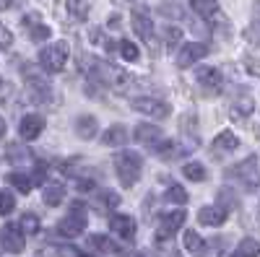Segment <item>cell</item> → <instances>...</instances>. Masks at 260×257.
<instances>
[{
  "label": "cell",
  "instance_id": "cell-1",
  "mask_svg": "<svg viewBox=\"0 0 260 257\" xmlns=\"http://www.w3.org/2000/svg\"><path fill=\"white\" fill-rule=\"evenodd\" d=\"M89 68H94L91 70V76L94 78H99L104 86H110V89H115L117 94H122L125 89L133 81H130V76L122 70V68H117V65H110V62H104V60H89Z\"/></svg>",
  "mask_w": 260,
  "mask_h": 257
},
{
  "label": "cell",
  "instance_id": "cell-2",
  "mask_svg": "<svg viewBox=\"0 0 260 257\" xmlns=\"http://www.w3.org/2000/svg\"><path fill=\"white\" fill-rule=\"evenodd\" d=\"M141 169H143V159L136 151H120L115 154V171H117V179L122 187H133L141 177Z\"/></svg>",
  "mask_w": 260,
  "mask_h": 257
},
{
  "label": "cell",
  "instance_id": "cell-3",
  "mask_svg": "<svg viewBox=\"0 0 260 257\" xmlns=\"http://www.w3.org/2000/svg\"><path fill=\"white\" fill-rule=\"evenodd\" d=\"M226 177L234 179V182H240L247 192H255L260 187V169H257V159L255 156H247L245 161L240 164H234L226 169Z\"/></svg>",
  "mask_w": 260,
  "mask_h": 257
},
{
  "label": "cell",
  "instance_id": "cell-4",
  "mask_svg": "<svg viewBox=\"0 0 260 257\" xmlns=\"http://www.w3.org/2000/svg\"><path fill=\"white\" fill-rule=\"evenodd\" d=\"M190 6H192V11L198 13L211 29L226 34L229 21H226V16L221 13V8H219V3H216V0H190Z\"/></svg>",
  "mask_w": 260,
  "mask_h": 257
},
{
  "label": "cell",
  "instance_id": "cell-5",
  "mask_svg": "<svg viewBox=\"0 0 260 257\" xmlns=\"http://www.w3.org/2000/svg\"><path fill=\"white\" fill-rule=\"evenodd\" d=\"M68 62V45L65 42H52L39 52V65L45 73H60Z\"/></svg>",
  "mask_w": 260,
  "mask_h": 257
},
{
  "label": "cell",
  "instance_id": "cell-6",
  "mask_svg": "<svg viewBox=\"0 0 260 257\" xmlns=\"http://www.w3.org/2000/svg\"><path fill=\"white\" fill-rule=\"evenodd\" d=\"M24 81H26L29 96H31L37 104H47V101L52 99V86L42 78V73H34L31 65H24Z\"/></svg>",
  "mask_w": 260,
  "mask_h": 257
},
{
  "label": "cell",
  "instance_id": "cell-7",
  "mask_svg": "<svg viewBox=\"0 0 260 257\" xmlns=\"http://www.w3.org/2000/svg\"><path fill=\"white\" fill-rule=\"evenodd\" d=\"M185 218H187L185 210H167V213H161L159 224H156V239H159V242L172 239V237H175V234L182 229Z\"/></svg>",
  "mask_w": 260,
  "mask_h": 257
},
{
  "label": "cell",
  "instance_id": "cell-8",
  "mask_svg": "<svg viewBox=\"0 0 260 257\" xmlns=\"http://www.w3.org/2000/svg\"><path fill=\"white\" fill-rule=\"evenodd\" d=\"M130 106H133L136 112L148 115V117H156V120H164V117H169V112H172L167 101H161V99H151V96L133 99V101H130Z\"/></svg>",
  "mask_w": 260,
  "mask_h": 257
},
{
  "label": "cell",
  "instance_id": "cell-9",
  "mask_svg": "<svg viewBox=\"0 0 260 257\" xmlns=\"http://www.w3.org/2000/svg\"><path fill=\"white\" fill-rule=\"evenodd\" d=\"M83 229H86V213H83L81 205L76 203V205H73V213H68V216L57 224V231L62 234V237L73 239V237H78V234H83Z\"/></svg>",
  "mask_w": 260,
  "mask_h": 257
},
{
  "label": "cell",
  "instance_id": "cell-10",
  "mask_svg": "<svg viewBox=\"0 0 260 257\" xmlns=\"http://www.w3.org/2000/svg\"><path fill=\"white\" fill-rule=\"evenodd\" d=\"M195 81L206 94H221L224 89V76L219 68H198L195 70Z\"/></svg>",
  "mask_w": 260,
  "mask_h": 257
},
{
  "label": "cell",
  "instance_id": "cell-11",
  "mask_svg": "<svg viewBox=\"0 0 260 257\" xmlns=\"http://www.w3.org/2000/svg\"><path fill=\"white\" fill-rule=\"evenodd\" d=\"M208 45H203V42H190V45H182L177 50V68H190L195 65L198 60H203L208 55Z\"/></svg>",
  "mask_w": 260,
  "mask_h": 257
},
{
  "label": "cell",
  "instance_id": "cell-12",
  "mask_svg": "<svg viewBox=\"0 0 260 257\" xmlns=\"http://www.w3.org/2000/svg\"><path fill=\"white\" fill-rule=\"evenodd\" d=\"M136 218L133 216H122V213H115V216H110V231L115 234V237L125 239V242H133L136 237Z\"/></svg>",
  "mask_w": 260,
  "mask_h": 257
},
{
  "label": "cell",
  "instance_id": "cell-13",
  "mask_svg": "<svg viewBox=\"0 0 260 257\" xmlns=\"http://www.w3.org/2000/svg\"><path fill=\"white\" fill-rule=\"evenodd\" d=\"M0 244H3L8 252L18 254V252H24L26 242H24V231H21L16 224H6L3 231H0Z\"/></svg>",
  "mask_w": 260,
  "mask_h": 257
},
{
  "label": "cell",
  "instance_id": "cell-14",
  "mask_svg": "<svg viewBox=\"0 0 260 257\" xmlns=\"http://www.w3.org/2000/svg\"><path fill=\"white\" fill-rule=\"evenodd\" d=\"M133 138H136L138 143L148 145V148H156V145L164 140V133H161V127H156V125H151V122H141V125H136Z\"/></svg>",
  "mask_w": 260,
  "mask_h": 257
},
{
  "label": "cell",
  "instance_id": "cell-15",
  "mask_svg": "<svg viewBox=\"0 0 260 257\" xmlns=\"http://www.w3.org/2000/svg\"><path fill=\"white\" fill-rule=\"evenodd\" d=\"M42 130H45V117L42 115H26V117H21V122H18V133H21L24 140L39 138Z\"/></svg>",
  "mask_w": 260,
  "mask_h": 257
},
{
  "label": "cell",
  "instance_id": "cell-16",
  "mask_svg": "<svg viewBox=\"0 0 260 257\" xmlns=\"http://www.w3.org/2000/svg\"><path fill=\"white\" fill-rule=\"evenodd\" d=\"M237 148H240V138H237L234 133H229V130H224V133H219V135L213 138L211 154H213V156H224V154L237 151Z\"/></svg>",
  "mask_w": 260,
  "mask_h": 257
},
{
  "label": "cell",
  "instance_id": "cell-17",
  "mask_svg": "<svg viewBox=\"0 0 260 257\" xmlns=\"http://www.w3.org/2000/svg\"><path fill=\"white\" fill-rule=\"evenodd\" d=\"M133 29H136V34L146 42L148 47H156L154 24H151V18H148V16H143V13H133Z\"/></svg>",
  "mask_w": 260,
  "mask_h": 257
},
{
  "label": "cell",
  "instance_id": "cell-18",
  "mask_svg": "<svg viewBox=\"0 0 260 257\" xmlns=\"http://www.w3.org/2000/svg\"><path fill=\"white\" fill-rule=\"evenodd\" d=\"M198 221L203 226H221L226 221V210L221 205H203L198 210Z\"/></svg>",
  "mask_w": 260,
  "mask_h": 257
},
{
  "label": "cell",
  "instance_id": "cell-19",
  "mask_svg": "<svg viewBox=\"0 0 260 257\" xmlns=\"http://www.w3.org/2000/svg\"><path fill=\"white\" fill-rule=\"evenodd\" d=\"M185 249H187L192 257H208V254H211V252H208L206 239L201 237L198 231H192V229H187V231H185Z\"/></svg>",
  "mask_w": 260,
  "mask_h": 257
},
{
  "label": "cell",
  "instance_id": "cell-20",
  "mask_svg": "<svg viewBox=\"0 0 260 257\" xmlns=\"http://www.w3.org/2000/svg\"><path fill=\"white\" fill-rule=\"evenodd\" d=\"M252 109H255V101H252V96H250L247 91H240V94L232 99V117L245 120Z\"/></svg>",
  "mask_w": 260,
  "mask_h": 257
},
{
  "label": "cell",
  "instance_id": "cell-21",
  "mask_svg": "<svg viewBox=\"0 0 260 257\" xmlns=\"http://www.w3.org/2000/svg\"><path fill=\"white\" fill-rule=\"evenodd\" d=\"M96 133H99V122H96V117H91V115H81V117L76 120V135H78L81 140H91V138H96Z\"/></svg>",
  "mask_w": 260,
  "mask_h": 257
},
{
  "label": "cell",
  "instance_id": "cell-22",
  "mask_svg": "<svg viewBox=\"0 0 260 257\" xmlns=\"http://www.w3.org/2000/svg\"><path fill=\"white\" fill-rule=\"evenodd\" d=\"M187 151L185 145H180L177 140H169V138H164L156 148H154V154L161 159V161H172V159H177V156H182Z\"/></svg>",
  "mask_w": 260,
  "mask_h": 257
},
{
  "label": "cell",
  "instance_id": "cell-23",
  "mask_svg": "<svg viewBox=\"0 0 260 257\" xmlns=\"http://www.w3.org/2000/svg\"><path fill=\"white\" fill-rule=\"evenodd\" d=\"M127 138H130V135H127V127H125V125H112V127H107V130L102 133V143L110 145V148L125 145Z\"/></svg>",
  "mask_w": 260,
  "mask_h": 257
},
{
  "label": "cell",
  "instance_id": "cell-24",
  "mask_svg": "<svg viewBox=\"0 0 260 257\" xmlns=\"http://www.w3.org/2000/svg\"><path fill=\"white\" fill-rule=\"evenodd\" d=\"M24 24L29 26V36H31L34 42H45V39H50V26H47V24H42L37 16H26V18H24Z\"/></svg>",
  "mask_w": 260,
  "mask_h": 257
},
{
  "label": "cell",
  "instance_id": "cell-25",
  "mask_svg": "<svg viewBox=\"0 0 260 257\" xmlns=\"http://www.w3.org/2000/svg\"><path fill=\"white\" fill-rule=\"evenodd\" d=\"M232 257H260V242L252 237H245L237 244V249L232 252Z\"/></svg>",
  "mask_w": 260,
  "mask_h": 257
},
{
  "label": "cell",
  "instance_id": "cell-26",
  "mask_svg": "<svg viewBox=\"0 0 260 257\" xmlns=\"http://www.w3.org/2000/svg\"><path fill=\"white\" fill-rule=\"evenodd\" d=\"M42 200H45L50 208L60 205V203L65 200V187H62V185H47L45 192H42Z\"/></svg>",
  "mask_w": 260,
  "mask_h": 257
},
{
  "label": "cell",
  "instance_id": "cell-27",
  "mask_svg": "<svg viewBox=\"0 0 260 257\" xmlns=\"http://www.w3.org/2000/svg\"><path fill=\"white\" fill-rule=\"evenodd\" d=\"M8 182L21 192V195L31 192V187H34V179H31L29 174H24V171H11V174H8Z\"/></svg>",
  "mask_w": 260,
  "mask_h": 257
},
{
  "label": "cell",
  "instance_id": "cell-28",
  "mask_svg": "<svg viewBox=\"0 0 260 257\" xmlns=\"http://www.w3.org/2000/svg\"><path fill=\"white\" fill-rule=\"evenodd\" d=\"M89 244H91L94 249H99V252H107V254H110V252H120V247H117L110 237H104V234H91Z\"/></svg>",
  "mask_w": 260,
  "mask_h": 257
},
{
  "label": "cell",
  "instance_id": "cell-29",
  "mask_svg": "<svg viewBox=\"0 0 260 257\" xmlns=\"http://www.w3.org/2000/svg\"><path fill=\"white\" fill-rule=\"evenodd\" d=\"M18 229L24 231V237H34V234H39L42 224H39V218L34 216V213H24L21 221H18Z\"/></svg>",
  "mask_w": 260,
  "mask_h": 257
},
{
  "label": "cell",
  "instance_id": "cell-30",
  "mask_svg": "<svg viewBox=\"0 0 260 257\" xmlns=\"http://www.w3.org/2000/svg\"><path fill=\"white\" fill-rule=\"evenodd\" d=\"M29 159H31L29 148H24L21 143H11V145H8V161H11V164H24V161H29Z\"/></svg>",
  "mask_w": 260,
  "mask_h": 257
},
{
  "label": "cell",
  "instance_id": "cell-31",
  "mask_svg": "<svg viewBox=\"0 0 260 257\" xmlns=\"http://www.w3.org/2000/svg\"><path fill=\"white\" fill-rule=\"evenodd\" d=\"M182 174H185L190 182H203V179H206V166L198 164V161H190V164L182 166Z\"/></svg>",
  "mask_w": 260,
  "mask_h": 257
},
{
  "label": "cell",
  "instance_id": "cell-32",
  "mask_svg": "<svg viewBox=\"0 0 260 257\" xmlns=\"http://www.w3.org/2000/svg\"><path fill=\"white\" fill-rule=\"evenodd\" d=\"M164 200L185 205V203H187V192H185V187H182V185H175V182H172V185L167 187V195H164Z\"/></svg>",
  "mask_w": 260,
  "mask_h": 257
},
{
  "label": "cell",
  "instance_id": "cell-33",
  "mask_svg": "<svg viewBox=\"0 0 260 257\" xmlns=\"http://www.w3.org/2000/svg\"><path fill=\"white\" fill-rule=\"evenodd\" d=\"M159 13L164 16V18H185V11H182V6L180 3H169V0H164V3H159Z\"/></svg>",
  "mask_w": 260,
  "mask_h": 257
},
{
  "label": "cell",
  "instance_id": "cell-34",
  "mask_svg": "<svg viewBox=\"0 0 260 257\" xmlns=\"http://www.w3.org/2000/svg\"><path fill=\"white\" fill-rule=\"evenodd\" d=\"M120 55L127 60V62H136L138 57H141V52H138V47L133 45V42H130V39H120Z\"/></svg>",
  "mask_w": 260,
  "mask_h": 257
},
{
  "label": "cell",
  "instance_id": "cell-35",
  "mask_svg": "<svg viewBox=\"0 0 260 257\" xmlns=\"http://www.w3.org/2000/svg\"><path fill=\"white\" fill-rule=\"evenodd\" d=\"M68 13L73 18H86L89 16V3L86 0H68Z\"/></svg>",
  "mask_w": 260,
  "mask_h": 257
},
{
  "label": "cell",
  "instance_id": "cell-36",
  "mask_svg": "<svg viewBox=\"0 0 260 257\" xmlns=\"http://www.w3.org/2000/svg\"><path fill=\"white\" fill-rule=\"evenodd\" d=\"M164 39H167V47L175 50L180 42H182V29H180V26H167V29H164Z\"/></svg>",
  "mask_w": 260,
  "mask_h": 257
},
{
  "label": "cell",
  "instance_id": "cell-37",
  "mask_svg": "<svg viewBox=\"0 0 260 257\" xmlns=\"http://www.w3.org/2000/svg\"><path fill=\"white\" fill-rule=\"evenodd\" d=\"M96 203L102 208H115V205H120V195H117V192H112V190H104V192H99V195H96Z\"/></svg>",
  "mask_w": 260,
  "mask_h": 257
},
{
  "label": "cell",
  "instance_id": "cell-38",
  "mask_svg": "<svg viewBox=\"0 0 260 257\" xmlns=\"http://www.w3.org/2000/svg\"><path fill=\"white\" fill-rule=\"evenodd\" d=\"M16 208V198L11 195L8 190H0V216H8Z\"/></svg>",
  "mask_w": 260,
  "mask_h": 257
},
{
  "label": "cell",
  "instance_id": "cell-39",
  "mask_svg": "<svg viewBox=\"0 0 260 257\" xmlns=\"http://www.w3.org/2000/svg\"><path fill=\"white\" fill-rule=\"evenodd\" d=\"M219 203H221V208H224V210L237 208V198H234V192H232L229 187H221V190H219Z\"/></svg>",
  "mask_w": 260,
  "mask_h": 257
},
{
  "label": "cell",
  "instance_id": "cell-40",
  "mask_svg": "<svg viewBox=\"0 0 260 257\" xmlns=\"http://www.w3.org/2000/svg\"><path fill=\"white\" fill-rule=\"evenodd\" d=\"M247 39L252 42L255 47H260V13L252 18V24H250V29H247Z\"/></svg>",
  "mask_w": 260,
  "mask_h": 257
},
{
  "label": "cell",
  "instance_id": "cell-41",
  "mask_svg": "<svg viewBox=\"0 0 260 257\" xmlns=\"http://www.w3.org/2000/svg\"><path fill=\"white\" fill-rule=\"evenodd\" d=\"M11 42H13V36H11L3 26H0V47H3V50H6V47H11Z\"/></svg>",
  "mask_w": 260,
  "mask_h": 257
},
{
  "label": "cell",
  "instance_id": "cell-42",
  "mask_svg": "<svg viewBox=\"0 0 260 257\" xmlns=\"http://www.w3.org/2000/svg\"><path fill=\"white\" fill-rule=\"evenodd\" d=\"M94 42H102V34H99V31H94ZM104 45L112 50V42H110V39H104Z\"/></svg>",
  "mask_w": 260,
  "mask_h": 257
},
{
  "label": "cell",
  "instance_id": "cell-43",
  "mask_svg": "<svg viewBox=\"0 0 260 257\" xmlns=\"http://www.w3.org/2000/svg\"><path fill=\"white\" fill-rule=\"evenodd\" d=\"M3 135H6V120L0 117V138H3Z\"/></svg>",
  "mask_w": 260,
  "mask_h": 257
},
{
  "label": "cell",
  "instance_id": "cell-44",
  "mask_svg": "<svg viewBox=\"0 0 260 257\" xmlns=\"http://www.w3.org/2000/svg\"><path fill=\"white\" fill-rule=\"evenodd\" d=\"M13 3V0H0V6H11Z\"/></svg>",
  "mask_w": 260,
  "mask_h": 257
},
{
  "label": "cell",
  "instance_id": "cell-45",
  "mask_svg": "<svg viewBox=\"0 0 260 257\" xmlns=\"http://www.w3.org/2000/svg\"><path fill=\"white\" fill-rule=\"evenodd\" d=\"M0 86H3V81H0Z\"/></svg>",
  "mask_w": 260,
  "mask_h": 257
},
{
  "label": "cell",
  "instance_id": "cell-46",
  "mask_svg": "<svg viewBox=\"0 0 260 257\" xmlns=\"http://www.w3.org/2000/svg\"><path fill=\"white\" fill-rule=\"evenodd\" d=\"M257 3H260V0H257Z\"/></svg>",
  "mask_w": 260,
  "mask_h": 257
}]
</instances>
